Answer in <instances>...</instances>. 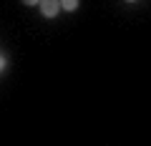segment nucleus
I'll return each instance as SVG.
<instances>
[{
  "instance_id": "7ed1b4c3",
  "label": "nucleus",
  "mask_w": 151,
  "mask_h": 146,
  "mask_svg": "<svg viewBox=\"0 0 151 146\" xmlns=\"http://www.w3.org/2000/svg\"><path fill=\"white\" fill-rule=\"evenodd\" d=\"M25 5H40V0H23Z\"/></svg>"
},
{
  "instance_id": "39448f33",
  "label": "nucleus",
  "mask_w": 151,
  "mask_h": 146,
  "mask_svg": "<svg viewBox=\"0 0 151 146\" xmlns=\"http://www.w3.org/2000/svg\"><path fill=\"white\" fill-rule=\"evenodd\" d=\"M126 3H136V0H126Z\"/></svg>"
},
{
  "instance_id": "f257e3e1",
  "label": "nucleus",
  "mask_w": 151,
  "mask_h": 146,
  "mask_svg": "<svg viewBox=\"0 0 151 146\" xmlns=\"http://www.w3.org/2000/svg\"><path fill=\"white\" fill-rule=\"evenodd\" d=\"M40 15L43 18H55L60 10V0H40Z\"/></svg>"
},
{
  "instance_id": "20e7f679",
  "label": "nucleus",
  "mask_w": 151,
  "mask_h": 146,
  "mask_svg": "<svg viewBox=\"0 0 151 146\" xmlns=\"http://www.w3.org/2000/svg\"><path fill=\"white\" fill-rule=\"evenodd\" d=\"M5 68V58H3V55H0V70Z\"/></svg>"
},
{
  "instance_id": "f03ea898",
  "label": "nucleus",
  "mask_w": 151,
  "mask_h": 146,
  "mask_svg": "<svg viewBox=\"0 0 151 146\" xmlns=\"http://www.w3.org/2000/svg\"><path fill=\"white\" fill-rule=\"evenodd\" d=\"M78 5H81V0H60V8H63V10H68V13H73Z\"/></svg>"
}]
</instances>
